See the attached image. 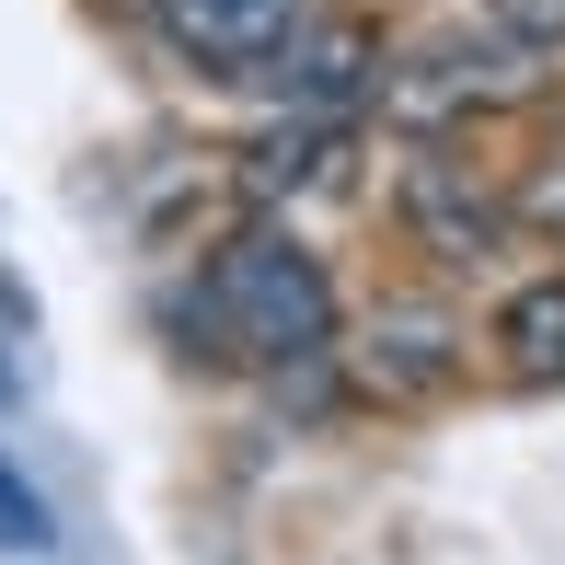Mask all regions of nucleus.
Here are the masks:
<instances>
[{"instance_id": "obj_1", "label": "nucleus", "mask_w": 565, "mask_h": 565, "mask_svg": "<svg viewBox=\"0 0 565 565\" xmlns=\"http://www.w3.org/2000/svg\"><path fill=\"white\" fill-rule=\"evenodd\" d=\"M209 323V358H323L335 347V277L289 231H231L196 277L185 335Z\"/></svg>"}, {"instance_id": "obj_2", "label": "nucleus", "mask_w": 565, "mask_h": 565, "mask_svg": "<svg viewBox=\"0 0 565 565\" xmlns=\"http://www.w3.org/2000/svg\"><path fill=\"white\" fill-rule=\"evenodd\" d=\"M381 93H393L404 127H439V116H473V105H531V93H543V46H520V35H450V46H427V58H404Z\"/></svg>"}, {"instance_id": "obj_3", "label": "nucleus", "mask_w": 565, "mask_h": 565, "mask_svg": "<svg viewBox=\"0 0 565 565\" xmlns=\"http://www.w3.org/2000/svg\"><path fill=\"white\" fill-rule=\"evenodd\" d=\"M300 23H312V0H150V35L185 70H209V82H243V70L289 58Z\"/></svg>"}, {"instance_id": "obj_4", "label": "nucleus", "mask_w": 565, "mask_h": 565, "mask_svg": "<svg viewBox=\"0 0 565 565\" xmlns=\"http://www.w3.org/2000/svg\"><path fill=\"white\" fill-rule=\"evenodd\" d=\"M404 231H416L427 254H450V266H473V254L508 243V196L484 185L473 162H450V150H416V162H404Z\"/></svg>"}, {"instance_id": "obj_5", "label": "nucleus", "mask_w": 565, "mask_h": 565, "mask_svg": "<svg viewBox=\"0 0 565 565\" xmlns=\"http://www.w3.org/2000/svg\"><path fill=\"white\" fill-rule=\"evenodd\" d=\"M335 173H347V116H312V105H300V116H277L266 139H243V196H266V209H277V196L335 185Z\"/></svg>"}, {"instance_id": "obj_6", "label": "nucleus", "mask_w": 565, "mask_h": 565, "mask_svg": "<svg viewBox=\"0 0 565 565\" xmlns=\"http://www.w3.org/2000/svg\"><path fill=\"white\" fill-rule=\"evenodd\" d=\"M289 105H312V116H347L358 93H381V58H370V35L358 23H300L289 35Z\"/></svg>"}, {"instance_id": "obj_7", "label": "nucleus", "mask_w": 565, "mask_h": 565, "mask_svg": "<svg viewBox=\"0 0 565 565\" xmlns=\"http://www.w3.org/2000/svg\"><path fill=\"white\" fill-rule=\"evenodd\" d=\"M358 370H370L381 393H439V381H450V323L404 300V312H381V323H370V347H358Z\"/></svg>"}, {"instance_id": "obj_8", "label": "nucleus", "mask_w": 565, "mask_h": 565, "mask_svg": "<svg viewBox=\"0 0 565 565\" xmlns=\"http://www.w3.org/2000/svg\"><path fill=\"white\" fill-rule=\"evenodd\" d=\"M497 358H508L520 381H565V277L508 289V312H497Z\"/></svg>"}, {"instance_id": "obj_9", "label": "nucleus", "mask_w": 565, "mask_h": 565, "mask_svg": "<svg viewBox=\"0 0 565 565\" xmlns=\"http://www.w3.org/2000/svg\"><path fill=\"white\" fill-rule=\"evenodd\" d=\"M46 543H58V531H46V497L0 461V554H46Z\"/></svg>"}, {"instance_id": "obj_10", "label": "nucleus", "mask_w": 565, "mask_h": 565, "mask_svg": "<svg viewBox=\"0 0 565 565\" xmlns=\"http://www.w3.org/2000/svg\"><path fill=\"white\" fill-rule=\"evenodd\" d=\"M484 12H497V35H520V46H565V0H484Z\"/></svg>"}]
</instances>
